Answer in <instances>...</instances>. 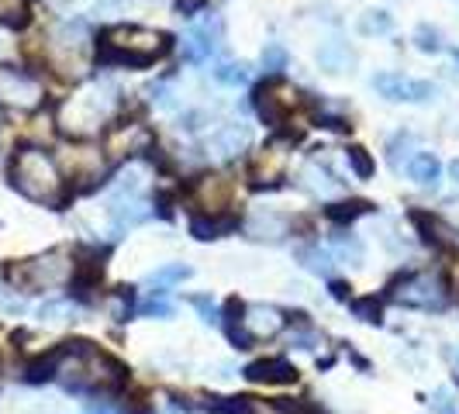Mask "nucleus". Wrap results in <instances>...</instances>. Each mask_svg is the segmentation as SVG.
<instances>
[{
    "mask_svg": "<svg viewBox=\"0 0 459 414\" xmlns=\"http://www.w3.org/2000/svg\"><path fill=\"white\" fill-rule=\"evenodd\" d=\"M59 169H63V177L73 180V184L97 186V180L104 177V156L97 149H66L59 156Z\"/></svg>",
    "mask_w": 459,
    "mask_h": 414,
    "instance_id": "13",
    "label": "nucleus"
},
{
    "mask_svg": "<svg viewBox=\"0 0 459 414\" xmlns=\"http://www.w3.org/2000/svg\"><path fill=\"white\" fill-rule=\"evenodd\" d=\"M249 142H253L249 125L231 121V125H221L218 132H211L204 152H207V160H211V162H231V160H238V156L249 149Z\"/></svg>",
    "mask_w": 459,
    "mask_h": 414,
    "instance_id": "12",
    "label": "nucleus"
},
{
    "mask_svg": "<svg viewBox=\"0 0 459 414\" xmlns=\"http://www.w3.org/2000/svg\"><path fill=\"white\" fill-rule=\"evenodd\" d=\"M211 73H214V80H218L221 87H246L249 76H253L249 63H218Z\"/></svg>",
    "mask_w": 459,
    "mask_h": 414,
    "instance_id": "27",
    "label": "nucleus"
},
{
    "mask_svg": "<svg viewBox=\"0 0 459 414\" xmlns=\"http://www.w3.org/2000/svg\"><path fill=\"white\" fill-rule=\"evenodd\" d=\"M373 91L391 104H429L438 97V87L432 80H414V76L391 73V69L373 76Z\"/></svg>",
    "mask_w": 459,
    "mask_h": 414,
    "instance_id": "8",
    "label": "nucleus"
},
{
    "mask_svg": "<svg viewBox=\"0 0 459 414\" xmlns=\"http://www.w3.org/2000/svg\"><path fill=\"white\" fill-rule=\"evenodd\" d=\"M287 324V315L273 307V304H253V307H242V328L253 342H263V339H273L283 332Z\"/></svg>",
    "mask_w": 459,
    "mask_h": 414,
    "instance_id": "15",
    "label": "nucleus"
},
{
    "mask_svg": "<svg viewBox=\"0 0 459 414\" xmlns=\"http://www.w3.org/2000/svg\"><path fill=\"white\" fill-rule=\"evenodd\" d=\"M59 363H63V345H56V349H48L42 356H35L28 363V369H24V384H48V380H56Z\"/></svg>",
    "mask_w": 459,
    "mask_h": 414,
    "instance_id": "21",
    "label": "nucleus"
},
{
    "mask_svg": "<svg viewBox=\"0 0 459 414\" xmlns=\"http://www.w3.org/2000/svg\"><path fill=\"white\" fill-rule=\"evenodd\" d=\"M190 307L201 315L204 324H221V311H218V304L207 298V294H194V298H190Z\"/></svg>",
    "mask_w": 459,
    "mask_h": 414,
    "instance_id": "39",
    "label": "nucleus"
},
{
    "mask_svg": "<svg viewBox=\"0 0 459 414\" xmlns=\"http://www.w3.org/2000/svg\"><path fill=\"white\" fill-rule=\"evenodd\" d=\"M28 22H31L28 0H0V24L4 28H24Z\"/></svg>",
    "mask_w": 459,
    "mask_h": 414,
    "instance_id": "28",
    "label": "nucleus"
},
{
    "mask_svg": "<svg viewBox=\"0 0 459 414\" xmlns=\"http://www.w3.org/2000/svg\"><path fill=\"white\" fill-rule=\"evenodd\" d=\"M91 414H117L115 408H108V404H93Z\"/></svg>",
    "mask_w": 459,
    "mask_h": 414,
    "instance_id": "43",
    "label": "nucleus"
},
{
    "mask_svg": "<svg viewBox=\"0 0 459 414\" xmlns=\"http://www.w3.org/2000/svg\"><path fill=\"white\" fill-rule=\"evenodd\" d=\"M432 411L436 414H456V401H453V391H436L432 393Z\"/></svg>",
    "mask_w": 459,
    "mask_h": 414,
    "instance_id": "41",
    "label": "nucleus"
},
{
    "mask_svg": "<svg viewBox=\"0 0 459 414\" xmlns=\"http://www.w3.org/2000/svg\"><path fill=\"white\" fill-rule=\"evenodd\" d=\"M242 376L249 384H259V387H290L298 384V367L283 356H270V359H255L242 369Z\"/></svg>",
    "mask_w": 459,
    "mask_h": 414,
    "instance_id": "14",
    "label": "nucleus"
},
{
    "mask_svg": "<svg viewBox=\"0 0 459 414\" xmlns=\"http://www.w3.org/2000/svg\"><path fill=\"white\" fill-rule=\"evenodd\" d=\"M369 211H373L369 201H356V197H352V201H335V204H328L325 207V218H328L332 225L342 229V225H352L356 218H363V214H369Z\"/></svg>",
    "mask_w": 459,
    "mask_h": 414,
    "instance_id": "25",
    "label": "nucleus"
},
{
    "mask_svg": "<svg viewBox=\"0 0 459 414\" xmlns=\"http://www.w3.org/2000/svg\"><path fill=\"white\" fill-rule=\"evenodd\" d=\"M449 177H453V184L459 186V160L453 162V166H449Z\"/></svg>",
    "mask_w": 459,
    "mask_h": 414,
    "instance_id": "44",
    "label": "nucleus"
},
{
    "mask_svg": "<svg viewBox=\"0 0 459 414\" xmlns=\"http://www.w3.org/2000/svg\"><path fill=\"white\" fill-rule=\"evenodd\" d=\"M115 104H117V91L111 83H91V87L73 93L66 104H63L59 121H63V128L73 132V135H93V132H100L111 121Z\"/></svg>",
    "mask_w": 459,
    "mask_h": 414,
    "instance_id": "5",
    "label": "nucleus"
},
{
    "mask_svg": "<svg viewBox=\"0 0 459 414\" xmlns=\"http://www.w3.org/2000/svg\"><path fill=\"white\" fill-rule=\"evenodd\" d=\"M318 66H322L325 73H332V76H339V73H345V69L352 66V52H349L345 42L332 39V42H325V46L318 48Z\"/></svg>",
    "mask_w": 459,
    "mask_h": 414,
    "instance_id": "22",
    "label": "nucleus"
},
{
    "mask_svg": "<svg viewBox=\"0 0 459 414\" xmlns=\"http://www.w3.org/2000/svg\"><path fill=\"white\" fill-rule=\"evenodd\" d=\"M73 315H76L73 300H48V304H42V311H39V318H42V322H52V324L69 322Z\"/></svg>",
    "mask_w": 459,
    "mask_h": 414,
    "instance_id": "36",
    "label": "nucleus"
},
{
    "mask_svg": "<svg viewBox=\"0 0 459 414\" xmlns=\"http://www.w3.org/2000/svg\"><path fill=\"white\" fill-rule=\"evenodd\" d=\"M42 83L18 66H0V104L18 108V111H31L42 104Z\"/></svg>",
    "mask_w": 459,
    "mask_h": 414,
    "instance_id": "9",
    "label": "nucleus"
},
{
    "mask_svg": "<svg viewBox=\"0 0 459 414\" xmlns=\"http://www.w3.org/2000/svg\"><path fill=\"white\" fill-rule=\"evenodd\" d=\"M204 411L211 414H255L253 397H211V404H204Z\"/></svg>",
    "mask_w": 459,
    "mask_h": 414,
    "instance_id": "31",
    "label": "nucleus"
},
{
    "mask_svg": "<svg viewBox=\"0 0 459 414\" xmlns=\"http://www.w3.org/2000/svg\"><path fill=\"white\" fill-rule=\"evenodd\" d=\"M125 367L115 356H108L104 349L93 342H66L63 345V363L56 380L63 384L69 393H87V397H104V393H117L125 387Z\"/></svg>",
    "mask_w": 459,
    "mask_h": 414,
    "instance_id": "1",
    "label": "nucleus"
},
{
    "mask_svg": "<svg viewBox=\"0 0 459 414\" xmlns=\"http://www.w3.org/2000/svg\"><path fill=\"white\" fill-rule=\"evenodd\" d=\"M235 229H238V218L235 214H194L190 218V235L201 238V242L221 238V235H229Z\"/></svg>",
    "mask_w": 459,
    "mask_h": 414,
    "instance_id": "19",
    "label": "nucleus"
},
{
    "mask_svg": "<svg viewBox=\"0 0 459 414\" xmlns=\"http://www.w3.org/2000/svg\"><path fill=\"white\" fill-rule=\"evenodd\" d=\"M345 162H349V169H352L359 180H369V177L377 173V162H373V156H369L363 145H349V149H345Z\"/></svg>",
    "mask_w": 459,
    "mask_h": 414,
    "instance_id": "34",
    "label": "nucleus"
},
{
    "mask_svg": "<svg viewBox=\"0 0 459 414\" xmlns=\"http://www.w3.org/2000/svg\"><path fill=\"white\" fill-rule=\"evenodd\" d=\"M169 52V35L145 24H111L97 35V59L104 66L145 69Z\"/></svg>",
    "mask_w": 459,
    "mask_h": 414,
    "instance_id": "3",
    "label": "nucleus"
},
{
    "mask_svg": "<svg viewBox=\"0 0 459 414\" xmlns=\"http://www.w3.org/2000/svg\"><path fill=\"white\" fill-rule=\"evenodd\" d=\"M221 39H225L221 18H218V14H207L204 22H197L184 35V59L190 66H201V63H207V59L221 48Z\"/></svg>",
    "mask_w": 459,
    "mask_h": 414,
    "instance_id": "10",
    "label": "nucleus"
},
{
    "mask_svg": "<svg viewBox=\"0 0 459 414\" xmlns=\"http://www.w3.org/2000/svg\"><path fill=\"white\" fill-rule=\"evenodd\" d=\"M7 180L11 186L35 201V204H46V207H59L66 204L69 190H66V177L59 169V162L48 156L46 149L39 145H24L18 149L11 162H7Z\"/></svg>",
    "mask_w": 459,
    "mask_h": 414,
    "instance_id": "2",
    "label": "nucleus"
},
{
    "mask_svg": "<svg viewBox=\"0 0 459 414\" xmlns=\"http://www.w3.org/2000/svg\"><path fill=\"white\" fill-rule=\"evenodd\" d=\"M298 259L311 270V273L318 276H332V253L328 249H322V246H307V249H298Z\"/></svg>",
    "mask_w": 459,
    "mask_h": 414,
    "instance_id": "30",
    "label": "nucleus"
},
{
    "mask_svg": "<svg viewBox=\"0 0 459 414\" xmlns=\"http://www.w3.org/2000/svg\"><path fill=\"white\" fill-rule=\"evenodd\" d=\"M190 276H194V270H190L186 263H166V266H160V270L149 273V283L160 287V290H166V287H177V283H184V280H190Z\"/></svg>",
    "mask_w": 459,
    "mask_h": 414,
    "instance_id": "26",
    "label": "nucleus"
},
{
    "mask_svg": "<svg viewBox=\"0 0 459 414\" xmlns=\"http://www.w3.org/2000/svg\"><path fill=\"white\" fill-rule=\"evenodd\" d=\"M242 307H246L242 300L231 298L229 304H225V311H221V324H225L229 339H231L235 345H238V349H253L255 342L249 339V335H246V328H242Z\"/></svg>",
    "mask_w": 459,
    "mask_h": 414,
    "instance_id": "23",
    "label": "nucleus"
},
{
    "mask_svg": "<svg viewBox=\"0 0 459 414\" xmlns=\"http://www.w3.org/2000/svg\"><path fill=\"white\" fill-rule=\"evenodd\" d=\"M414 48L425 52V56L442 52V31L432 28V24H418V28H414Z\"/></svg>",
    "mask_w": 459,
    "mask_h": 414,
    "instance_id": "35",
    "label": "nucleus"
},
{
    "mask_svg": "<svg viewBox=\"0 0 459 414\" xmlns=\"http://www.w3.org/2000/svg\"><path fill=\"white\" fill-rule=\"evenodd\" d=\"M294 145V138H276L270 142L259 156L253 160V177L259 180V186H273L280 177H283V169H287V149Z\"/></svg>",
    "mask_w": 459,
    "mask_h": 414,
    "instance_id": "16",
    "label": "nucleus"
},
{
    "mask_svg": "<svg viewBox=\"0 0 459 414\" xmlns=\"http://www.w3.org/2000/svg\"><path fill=\"white\" fill-rule=\"evenodd\" d=\"M453 59H456V66H459V48H453Z\"/></svg>",
    "mask_w": 459,
    "mask_h": 414,
    "instance_id": "45",
    "label": "nucleus"
},
{
    "mask_svg": "<svg viewBox=\"0 0 459 414\" xmlns=\"http://www.w3.org/2000/svg\"><path fill=\"white\" fill-rule=\"evenodd\" d=\"M162 294H166V290H156V294L145 300L138 311H142L145 318H173V304H169V300H162Z\"/></svg>",
    "mask_w": 459,
    "mask_h": 414,
    "instance_id": "40",
    "label": "nucleus"
},
{
    "mask_svg": "<svg viewBox=\"0 0 459 414\" xmlns=\"http://www.w3.org/2000/svg\"><path fill=\"white\" fill-rule=\"evenodd\" d=\"M73 266H76L73 253L48 249V253L35 255V259L7 266V283L24 290V294H46V290H56V287H66L73 280Z\"/></svg>",
    "mask_w": 459,
    "mask_h": 414,
    "instance_id": "4",
    "label": "nucleus"
},
{
    "mask_svg": "<svg viewBox=\"0 0 459 414\" xmlns=\"http://www.w3.org/2000/svg\"><path fill=\"white\" fill-rule=\"evenodd\" d=\"M132 311H135V294H132V287H117L115 300H111V318H115V322H128Z\"/></svg>",
    "mask_w": 459,
    "mask_h": 414,
    "instance_id": "37",
    "label": "nucleus"
},
{
    "mask_svg": "<svg viewBox=\"0 0 459 414\" xmlns=\"http://www.w3.org/2000/svg\"><path fill=\"white\" fill-rule=\"evenodd\" d=\"M411 156H414V135L411 132H397L387 142V162H391L394 169H401L404 160H411Z\"/></svg>",
    "mask_w": 459,
    "mask_h": 414,
    "instance_id": "32",
    "label": "nucleus"
},
{
    "mask_svg": "<svg viewBox=\"0 0 459 414\" xmlns=\"http://www.w3.org/2000/svg\"><path fill=\"white\" fill-rule=\"evenodd\" d=\"M190 201L194 207H201V214H229L231 201H235V186L221 173H204L190 186Z\"/></svg>",
    "mask_w": 459,
    "mask_h": 414,
    "instance_id": "11",
    "label": "nucleus"
},
{
    "mask_svg": "<svg viewBox=\"0 0 459 414\" xmlns=\"http://www.w3.org/2000/svg\"><path fill=\"white\" fill-rule=\"evenodd\" d=\"M287 231H290V218H287V214H276V211H253V218L246 221V235H249V238L280 242Z\"/></svg>",
    "mask_w": 459,
    "mask_h": 414,
    "instance_id": "18",
    "label": "nucleus"
},
{
    "mask_svg": "<svg viewBox=\"0 0 459 414\" xmlns=\"http://www.w3.org/2000/svg\"><path fill=\"white\" fill-rule=\"evenodd\" d=\"M349 307H352V315H356L359 322L380 324V300H377V298H356Z\"/></svg>",
    "mask_w": 459,
    "mask_h": 414,
    "instance_id": "38",
    "label": "nucleus"
},
{
    "mask_svg": "<svg viewBox=\"0 0 459 414\" xmlns=\"http://www.w3.org/2000/svg\"><path fill=\"white\" fill-rule=\"evenodd\" d=\"M255 111L259 117L270 125V128H283L290 117L300 111V93L294 83H287V80H280V76H270L253 97Z\"/></svg>",
    "mask_w": 459,
    "mask_h": 414,
    "instance_id": "7",
    "label": "nucleus"
},
{
    "mask_svg": "<svg viewBox=\"0 0 459 414\" xmlns=\"http://www.w3.org/2000/svg\"><path fill=\"white\" fill-rule=\"evenodd\" d=\"M391 298L401 307L411 311H442L449 304V294L436 273H408L391 287Z\"/></svg>",
    "mask_w": 459,
    "mask_h": 414,
    "instance_id": "6",
    "label": "nucleus"
},
{
    "mask_svg": "<svg viewBox=\"0 0 459 414\" xmlns=\"http://www.w3.org/2000/svg\"><path fill=\"white\" fill-rule=\"evenodd\" d=\"M359 35H367V39H373V35H391L394 31V14L391 11H367L363 18H359Z\"/></svg>",
    "mask_w": 459,
    "mask_h": 414,
    "instance_id": "29",
    "label": "nucleus"
},
{
    "mask_svg": "<svg viewBox=\"0 0 459 414\" xmlns=\"http://www.w3.org/2000/svg\"><path fill=\"white\" fill-rule=\"evenodd\" d=\"M259 63H263V73H266V76H280L283 69L290 66V52L280 46V42H270V46L263 48Z\"/></svg>",
    "mask_w": 459,
    "mask_h": 414,
    "instance_id": "33",
    "label": "nucleus"
},
{
    "mask_svg": "<svg viewBox=\"0 0 459 414\" xmlns=\"http://www.w3.org/2000/svg\"><path fill=\"white\" fill-rule=\"evenodd\" d=\"M408 177H411L418 186H425V190H436L442 184V162H438L436 152H414L411 160H408Z\"/></svg>",
    "mask_w": 459,
    "mask_h": 414,
    "instance_id": "20",
    "label": "nucleus"
},
{
    "mask_svg": "<svg viewBox=\"0 0 459 414\" xmlns=\"http://www.w3.org/2000/svg\"><path fill=\"white\" fill-rule=\"evenodd\" d=\"M332 259H339V263H349V266H363V259H367V249H363V242L356 238V235H332Z\"/></svg>",
    "mask_w": 459,
    "mask_h": 414,
    "instance_id": "24",
    "label": "nucleus"
},
{
    "mask_svg": "<svg viewBox=\"0 0 459 414\" xmlns=\"http://www.w3.org/2000/svg\"><path fill=\"white\" fill-rule=\"evenodd\" d=\"M290 345H298V349H315V345H318V335H315V332H294V335H290Z\"/></svg>",
    "mask_w": 459,
    "mask_h": 414,
    "instance_id": "42",
    "label": "nucleus"
},
{
    "mask_svg": "<svg viewBox=\"0 0 459 414\" xmlns=\"http://www.w3.org/2000/svg\"><path fill=\"white\" fill-rule=\"evenodd\" d=\"M411 221L418 225V231L425 235V242H429V246H436V249H459V229L456 225H449V221H442L438 214L414 211Z\"/></svg>",
    "mask_w": 459,
    "mask_h": 414,
    "instance_id": "17",
    "label": "nucleus"
}]
</instances>
